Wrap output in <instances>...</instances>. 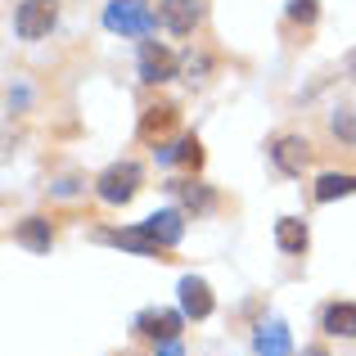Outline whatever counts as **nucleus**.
Returning <instances> with one entry per match:
<instances>
[{"label": "nucleus", "mask_w": 356, "mask_h": 356, "mask_svg": "<svg viewBox=\"0 0 356 356\" xmlns=\"http://www.w3.org/2000/svg\"><path fill=\"white\" fill-rule=\"evenodd\" d=\"M104 27L122 36H149L158 27V14L149 0H108L104 5Z\"/></svg>", "instance_id": "f257e3e1"}, {"label": "nucleus", "mask_w": 356, "mask_h": 356, "mask_svg": "<svg viewBox=\"0 0 356 356\" xmlns=\"http://www.w3.org/2000/svg\"><path fill=\"white\" fill-rule=\"evenodd\" d=\"M54 18H59V0H23L14 14V32L23 41H36L54 27Z\"/></svg>", "instance_id": "f03ea898"}, {"label": "nucleus", "mask_w": 356, "mask_h": 356, "mask_svg": "<svg viewBox=\"0 0 356 356\" xmlns=\"http://www.w3.org/2000/svg\"><path fill=\"white\" fill-rule=\"evenodd\" d=\"M95 185H99V199L113 203V208H118V203H131L136 190H140V167L136 163H113Z\"/></svg>", "instance_id": "7ed1b4c3"}, {"label": "nucleus", "mask_w": 356, "mask_h": 356, "mask_svg": "<svg viewBox=\"0 0 356 356\" xmlns=\"http://www.w3.org/2000/svg\"><path fill=\"white\" fill-rule=\"evenodd\" d=\"M158 18H163L167 32L190 36L194 27H199V18H203V0H163V5H158Z\"/></svg>", "instance_id": "20e7f679"}, {"label": "nucleus", "mask_w": 356, "mask_h": 356, "mask_svg": "<svg viewBox=\"0 0 356 356\" xmlns=\"http://www.w3.org/2000/svg\"><path fill=\"white\" fill-rule=\"evenodd\" d=\"M167 77H176V54L158 41H145L140 45V81L158 86V81H167Z\"/></svg>", "instance_id": "39448f33"}, {"label": "nucleus", "mask_w": 356, "mask_h": 356, "mask_svg": "<svg viewBox=\"0 0 356 356\" xmlns=\"http://www.w3.org/2000/svg\"><path fill=\"white\" fill-rule=\"evenodd\" d=\"M99 239H104V243H118V248H131V252H140V257H163V243L149 235L145 226H131V230H99Z\"/></svg>", "instance_id": "423d86ee"}, {"label": "nucleus", "mask_w": 356, "mask_h": 356, "mask_svg": "<svg viewBox=\"0 0 356 356\" xmlns=\"http://www.w3.org/2000/svg\"><path fill=\"white\" fill-rule=\"evenodd\" d=\"M270 158H275V167H280L284 176H298V172L307 167V158H312V149H307L302 136H280L275 149H270Z\"/></svg>", "instance_id": "0eeeda50"}, {"label": "nucleus", "mask_w": 356, "mask_h": 356, "mask_svg": "<svg viewBox=\"0 0 356 356\" xmlns=\"http://www.w3.org/2000/svg\"><path fill=\"white\" fill-rule=\"evenodd\" d=\"M176 293H181V312H185V316H194V321H203V316H212V289L203 284L199 275H185Z\"/></svg>", "instance_id": "6e6552de"}, {"label": "nucleus", "mask_w": 356, "mask_h": 356, "mask_svg": "<svg viewBox=\"0 0 356 356\" xmlns=\"http://www.w3.org/2000/svg\"><path fill=\"white\" fill-rule=\"evenodd\" d=\"M140 226L149 230V235H154L158 243H163V248H172V243H181V235H185V221H181V212H154V217L149 221H140Z\"/></svg>", "instance_id": "1a4fd4ad"}, {"label": "nucleus", "mask_w": 356, "mask_h": 356, "mask_svg": "<svg viewBox=\"0 0 356 356\" xmlns=\"http://www.w3.org/2000/svg\"><path fill=\"white\" fill-rule=\"evenodd\" d=\"M14 239L23 243V248H32V252H50V243H54V230H50V221H41V217H27L23 226L14 230Z\"/></svg>", "instance_id": "9d476101"}, {"label": "nucleus", "mask_w": 356, "mask_h": 356, "mask_svg": "<svg viewBox=\"0 0 356 356\" xmlns=\"http://www.w3.org/2000/svg\"><path fill=\"white\" fill-rule=\"evenodd\" d=\"M136 330L149 334V339H176V334H181V316L176 312H145L136 321Z\"/></svg>", "instance_id": "9b49d317"}, {"label": "nucleus", "mask_w": 356, "mask_h": 356, "mask_svg": "<svg viewBox=\"0 0 356 356\" xmlns=\"http://www.w3.org/2000/svg\"><path fill=\"white\" fill-rule=\"evenodd\" d=\"M325 334L356 339V307L352 302H330V307H325Z\"/></svg>", "instance_id": "f8f14e48"}, {"label": "nucleus", "mask_w": 356, "mask_h": 356, "mask_svg": "<svg viewBox=\"0 0 356 356\" xmlns=\"http://www.w3.org/2000/svg\"><path fill=\"white\" fill-rule=\"evenodd\" d=\"M172 127H176V104H154V108H145V118H140V136L145 140L167 136Z\"/></svg>", "instance_id": "ddd939ff"}, {"label": "nucleus", "mask_w": 356, "mask_h": 356, "mask_svg": "<svg viewBox=\"0 0 356 356\" xmlns=\"http://www.w3.org/2000/svg\"><path fill=\"white\" fill-rule=\"evenodd\" d=\"M289 352H293V343H289V330L280 321L257 330V356H289Z\"/></svg>", "instance_id": "4468645a"}, {"label": "nucleus", "mask_w": 356, "mask_h": 356, "mask_svg": "<svg viewBox=\"0 0 356 356\" xmlns=\"http://www.w3.org/2000/svg\"><path fill=\"white\" fill-rule=\"evenodd\" d=\"M154 154H158V163H181V167H199L203 163V145L194 136H185L176 149H163V145H158Z\"/></svg>", "instance_id": "2eb2a0df"}, {"label": "nucleus", "mask_w": 356, "mask_h": 356, "mask_svg": "<svg viewBox=\"0 0 356 356\" xmlns=\"http://www.w3.org/2000/svg\"><path fill=\"white\" fill-rule=\"evenodd\" d=\"M275 243L284 252H302L307 248V226H302V221H293V217H280L275 221Z\"/></svg>", "instance_id": "dca6fc26"}, {"label": "nucleus", "mask_w": 356, "mask_h": 356, "mask_svg": "<svg viewBox=\"0 0 356 356\" xmlns=\"http://www.w3.org/2000/svg\"><path fill=\"white\" fill-rule=\"evenodd\" d=\"M348 194H356V176H339V172H330V176H321V181H316V199H321V203H330V199H348Z\"/></svg>", "instance_id": "f3484780"}, {"label": "nucleus", "mask_w": 356, "mask_h": 356, "mask_svg": "<svg viewBox=\"0 0 356 356\" xmlns=\"http://www.w3.org/2000/svg\"><path fill=\"white\" fill-rule=\"evenodd\" d=\"M172 190L181 194L185 208H194V212H208V208H212V194L203 190V185H172Z\"/></svg>", "instance_id": "a211bd4d"}, {"label": "nucleus", "mask_w": 356, "mask_h": 356, "mask_svg": "<svg viewBox=\"0 0 356 356\" xmlns=\"http://www.w3.org/2000/svg\"><path fill=\"white\" fill-rule=\"evenodd\" d=\"M334 136H339V140H348V145H356V113H352V108L334 113Z\"/></svg>", "instance_id": "6ab92c4d"}, {"label": "nucleus", "mask_w": 356, "mask_h": 356, "mask_svg": "<svg viewBox=\"0 0 356 356\" xmlns=\"http://www.w3.org/2000/svg\"><path fill=\"white\" fill-rule=\"evenodd\" d=\"M289 18H293V23H312L316 18V0H289Z\"/></svg>", "instance_id": "aec40b11"}, {"label": "nucleus", "mask_w": 356, "mask_h": 356, "mask_svg": "<svg viewBox=\"0 0 356 356\" xmlns=\"http://www.w3.org/2000/svg\"><path fill=\"white\" fill-rule=\"evenodd\" d=\"M158 356H181V343H176V339H163V343H158Z\"/></svg>", "instance_id": "412c9836"}, {"label": "nucleus", "mask_w": 356, "mask_h": 356, "mask_svg": "<svg viewBox=\"0 0 356 356\" xmlns=\"http://www.w3.org/2000/svg\"><path fill=\"white\" fill-rule=\"evenodd\" d=\"M302 356H325V348H307V352H302Z\"/></svg>", "instance_id": "4be33fe9"}, {"label": "nucleus", "mask_w": 356, "mask_h": 356, "mask_svg": "<svg viewBox=\"0 0 356 356\" xmlns=\"http://www.w3.org/2000/svg\"><path fill=\"white\" fill-rule=\"evenodd\" d=\"M348 72H352V77H356V54H352V59H348Z\"/></svg>", "instance_id": "5701e85b"}]
</instances>
